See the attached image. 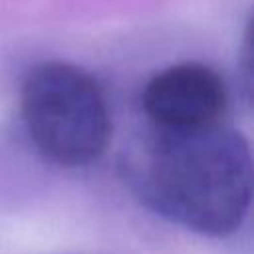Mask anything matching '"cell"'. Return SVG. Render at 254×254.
I'll return each mask as SVG.
<instances>
[{"label":"cell","instance_id":"obj_2","mask_svg":"<svg viewBox=\"0 0 254 254\" xmlns=\"http://www.w3.org/2000/svg\"><path fill=\"white\" fill-rule=\"evenodd\" d=\"M22 117L36 149L62 167L97 161L111 139L103 91L89 73L64 62L30 69L22 87Z\"/></svg>","mask_w":254,"mask_h":254},{"label":"cell","instance_id":"obj_3","mask_svg":"<svg viewBox=\"0 0 254 254\" xmlns=\"http://www.w3.org/2000/svg\"><path fill=\"white\" fill-rule=\"evenodd\" d=\"M143 107L159 129L202 127L218 123L226 107V89L210 67L179 64L147 83Z\"/></svg>","mask_w":254,"mask_h":254},{"label":"cell","instance_id":"obj_1","mask_svg":"<svg viewBox=\"0 0 254 254\" xmlns=\"http://www.w3.org/2000/svg\"><path fill=\"white\" fill-rule=\"evenodd\" d=\"M135 175L137 189L153 210L198 234L226 236L250 208L248 141L218 123L159 129Z\"/></svg>","mask_w":254,"mask_h":254}]
</instances>
